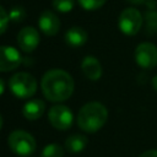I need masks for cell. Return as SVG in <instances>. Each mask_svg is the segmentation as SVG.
I'll return each instance as SVG.
<instances>
[{
	"label": "cell",
	"mask_w": 157,
	"mask_h": 157,
	"mask_svg": "<svg viewBox=\"0 0 157 157\" xmlns=\"http://www.w3.org/2000/svg\"><path fill=\"white\" fill-rule=\"evenodd\" d=\"M77 1L82 9L87 11H94V10L101 9L105 4L107 0H77Z\"/></svg>",
	"instance_id": "d6986e66"
},
{
	"label": "cell",
	"mask_w": 157,
	"mask_h": 157,
	"mask_svg": "<svg viewBox=\"0 0 157 157\" xmlns=\"http://www.w3.org/2000/svg\"><path fill=\"white\" fill-rule=\"evenodd\" d=\"M9 86L17 98H29L37 91V80L28 72H17L10 77Z\"/></svg>",
	"instance_id": "277c9868"
},
{
	"label": "cell",
	"mask_w": 157,
	"mask_h": 157,
	"mask_svg": "<svg viewBox=\"0 0 157 157\" xmlns=\"http://www.w3.org/2000/svg\"><path fill=\"white\" fill-rule=\"evenodd\" d=\"M1 126H2V117L0 114V129H1Z\"/></svg>",
	"instance_id": "d4e9b609"
},
{
	"label": "cell",
	"mask_w": 157,
	"mask_h": 157,
	"mask_svg": "<svg viewBox=\"0 0 157 157\" xmlns=\"http://www.w3.org/2000/svg\"><path fill=\"white\" fill-rule=\"evenodd\" d=\"M88 39L87 32L78 26H74L69 28L65 33V42L70 47H81L83 45Z\"/></svg>",
	"instance_id": "4fadbf2b"
},
{
	"label": "cell",
	"mask_w": 157,
	"mask_h": 157,
	"mask_svg": "<svg viewBox=\"0 0 157 157\" xmlns=\"http://www.w3.org/2000/svg\"><path fill=\"white\" fill-rule=\"evenodd\" d=\"M87 142H88V140L85 135L74 134L65 140V147L69 152L77 153V152H81L87 146Z\"/></svg>",
	"instance_id": "5bb4252c"
},
{
	"label": "cell",
	"mask_w": 157,
	"mask_h": 157,
	"mask_svg": "<svg viewBox=\"0 0 157 157\" xmlns=\"http://www.w3.org/2000/svg\"><path fill=\"white\" fill-rule=\"evenodd\" d=\"M134 58L140 67L153 69L157 66V47L151 42H142L135 48Z\"/></svg>",
	"instance_id": "8992f818"
},
{
	"label": "cell",
	"mask_w": 157,
	"mask_h": 157,
	"mask_svg": "<svg viewBox=\"0 0 157 157\" xmlns=\"http://www.w3.org/2000/svg\"><path fill=\"white\" fill-rule=\"evenodd\" d=\"M139 157H157V150H147L142 152Z\"/></svg>",
	"instance_id": "44dd1931"
},
{
	"label": "cell",
	"mask_w": 157,
	"mask_h": 157,
	"mask_svg": "<svg viewBox=\"0 0 157 157\" xmlns=\"http://www.w3.org/2000/svg\"><path fill=\"white\" fill-rule=\"evenodd\" d=\"M40 87L48 101L64 102L72 94L75 83L69 72L61 69H53L43 75Z\"/></svg>",
	"instance_id": "6da1fadb"
},
{
	"label": "cell",
	"mask_w": 157,
	"mask_h": 157,
	"mask_svg": "<svg viewBox=\"0 0 157 157\" xmlns=\"http://www.w3.org/2000/svg\"><path fill=\"white\" fill-rule=\"evenodd\" d=\"M40 157H64V150L58 144H49L42 150Z\"/></svg>",
	"instance_id": "2e32d148"
},
{
	"label": "cell",
	"mask_w": 157,
	"mask_h": 157,
	"mask_svg": "<svg viewBox=\"0 0 157 157\" xmlns=\"http://www.w3.org/2000/svg\"><path fill=\"white\" fill-rule=\"evenodd\" d=\"M145 23H146V33L147 36H153L157 33V10L147 9L145 12Z\"/></svg>",
	"instance_id": "9a60e30c"
},
{
	"label": "cell",
	"mask_w": 157,
	"mask_h": 157,
	"mask_svg": "<svg viewBox=\"0 0 157 157\" xmlns=\"http://www.w3.org/2000/svg\"><path fill=\"white\" fill-rule=\"evenodd\" d=\"M22 61L20 52L9 45H0V71L6 72L15 70Z\"/></svg>",
	"instance_id": "ba28073f"
},
{
	"label": "cell",
	"mask_w": 157,
	"mask_h": 157,
	"mask_svg": "<svg viewBox=\"0 0 157 157\" xmlns=\"http://www.w3.org/2000/svg\"><path fill=\"white\" fill-rule=\"evenodd\" d=\"M4 91H5V83H4L2 78H0V96L4 93Z\"/></svg>",
	"instance_id": "cb8c5ba5"
},
{
	"label": "cell",
	"mask_w": 157,
	"mask_h": 157,
	"mask_svg": "<svg viewBox=\"0 0 157 157\" xmlns=\"http://www.w3.org/2000/svg\"><path fill=\"white\" fill-rule=\"evenodd\" d=\"M9 22H10L9 12H7L2 6H0V36L7 29Z\"/></svg>",
	"instance_id": "ffe728a7"
},
{
	"label": "cell",
	"mask_w": 157,
	"mask_h": 157,
	"mask_svg": "<svg viewBox=\"0 0 157 157\" xmlns=\"http://www.w3.org/2000/svg\"><path fill=\"white\" fill-rule=\"evenodd\" d=\"M144 17L136 7L124 9L118 18V27L125 36H135L142 27Z\"/></svg>",
	"instance_id": "5b68a950"
},
{
	"label": "cell",
	"mask_w": 157,
	"mask_h": 157,
	"mask_svg": "<svg viewBox=\"0 0 157 157\" xmlns=\"http://www.w3.org/2000/svg\"><path fill=\"white\" fill-rule=\"evenodd\" d=\"M151 85H152V88L157 92V75L152 77V80H151Z\"/></svg>",
	"instance_id": "7402d4cb"
},
{
	"label": "cell",
	"mask_w": 157,
	"mask_h": 157,
	"mask_svg": "<svg viewBox=\"0 0 157 157\" xmlns=\"http://www.w3.org/2000/svg\"><path fill=\"white\" fill-rule=\"evenodd\" d=\"M81 70L83 75L91 81H97L102 76V65L99 60L92 55H87L83 58L81 63Z\"/></svg>",
	"instance_id": "8fae6325"
},
{
	"label": "cell",
	"mask_w": 157,
	"mask_h": 157,
	"mask_svg": "<svg viewBox=\"0 0 157 157\" xmlns=\"http://www.w3.org/2000/svg\"><path fill=\"white\" fill-rule=\"evenodd\" d=\"M48 120L53 128L58 130H67L72 125V112L63 104L53 105L48 112Z\"/></svg>",
	"instance_id": "52a82bcc"
},
{
	"label": "cell",
	"mask_w": 157,
	"mask_h": 157,
	"mask_svg": "<svg viewBox=\"0 0 157 157\" xmlns=\"http://www.w3.org/2000/svg\"><path fill=\"white\" fill-rule=\"evenodd\" d=\"M128 1L131 2V4H135V5H141V4L146 2L147 0H128Z\"/></svg>",
	"instance_id": "603a6c76"
},
{
	"label": "cell",
	"mask_w": 157,
	"mask_h": 157,
	"mask_svg": "<svg viewBox=\"0 0 157 157\" xmlns=\"http://www.w3.org/2000/svg\"><path fill=\"white\" fill-rule=\"evenodd\" d=\"M108 119L107 108L99 102H88L78 110L77 125L86 132H96L105 124Z\"/></svg>",
	"instance_id": "7a4b0ae2"
},
{
	"label": "cell",
	"mask_w": 157,
	"mask_h": 157,
	"mask_svg": "<svg viewBox=\"0 0 157 157\" xmlns=\"http://www.w3.org/2000/svg\"><path fill=\"white\" fill-rule=\"evenodd\" d=\"M39 40H40L39 32L34 27H31V26L23 27L17 34V44L20 49L26 53L33 52L38 47Z\"/></svg>",
	"instance_id": "9c48e42d"
},
{
	"label": "cell",
	"mask_w": 157,
	"mask_h": 157,
	"mask_svg": "<svg viewBox=\"0 0 157 157\" xmlns=\"http://www.w3.org/2000/svg\"><path fill=\"white\" fill-rule=\"evenodd\" d=\"M7 144L10 150L17 156L27 157L31 156L37 147L34 137L25 130H15L9 135Z\"/></svg>",
	"instance_id": "3957f363"
},
{
	"label": "cell",
	"mask_w": 157,
	"mask_h": 157,
	"mask_svg": "<svg viewBox=\"0 0 157 157\" xmlns=\"http://www.w3.org/2000/svg\"><path fill=\"white\" fill-rule=\"evenodd\" d=\"M52 5L58 12L66 13L72 10V7L75 5V0H53Z\"/></svg>",
	"instance_id": "e0dca14e"
},
{
	"label": "cell",
	"mask_w": 157,
	"mask_h": 157,
	"mask_svg": "<svg viewBox=\"0 0 157 157\" xmlns=\"http://www.w3.org/2000/svg\"><path fill=\"white\" fill-rule=\"evenodd\" d=\"M38 26L39 29L45 36H55L60 29V20L59 17L49 10L43 11L38 17Z\"/></svg>",
	"instance_id": "30bf717a"
},
{
	"label": "cell",
	"mask_w": 157,
	"mask_h": 157,
	"mask_svg": "<svg viewBox=\"0 0 157 157\" xmlns=\"http://www.w3.org/2000/svg\"><path fill=\"white\" fill-rule=\"evenodd\" d=\"M9 18L13 23L22 22L26 18V11H25V9L22 6H13L9 11Z\"/></svg>",
	"instance_id": "ac0fdd59"
},
{
	"label": "cell",
	"mask_w": 157,
	"mask_h": 157,
	"mask_svg": "<svg viewBox=\"0 0 157 157\" xmlns=\"http://www.w3.org/2000/svg\"><path fill=\"white\" fill-rule=\"evenodd\" d=\"M44 110L45 103L42 99H31L23 105L22 114L28 120H37L43 115Z\"/></svg>",
	"instance_id": "7c38bea8"
}]
</instances>
